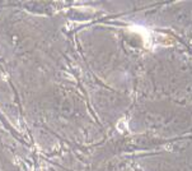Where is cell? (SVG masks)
<instances>
[{
    "label": "cell",
    "instance_id": "obj_1",
    "mask_svg": "<svg viewBox=\"0 0 192 171\" xmlns=\"http://www.w3.org/2000/svg\"><path fill=\"white\" fill-rule=\"evenodd\" d=\"M154 41L156 44H160L163 46H172L174 45V40L172 37H169L168 35H163V33H153Z\"/></svg>",
    "mask_w": 192,
    "mask_h": 171
},
{
    "label": "cell",
    "instance_id": "obj_2",
    "mask_svg": "<svg viewBox=\"0 0 192 171\" xmlns=\"http://www.w3.org/2000/svg\"><path fill=\"white\" fill-rule=\"evenodd\" d=\"M117 129H118V130H121V132H125L127 129V124H126V120H125V119H121V120L118 121Z\"/></svg>",
    "mask_w": 192,
    "mask_h": 171
}]
</instances>
